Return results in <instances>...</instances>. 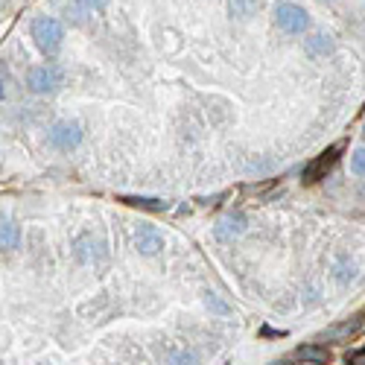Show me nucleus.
Masks as SVG:
<instances>
[{
	"label": "nucleus",
	"mask_w": 365,
	"mask_h": 365,
	"mask_svg": "<svg viewBox=\"0 0 365 365\" xmlns=\"http://www.w3.org/2000/svg\"><path fill=\"white\" fill-rule=\"evenodd\" d=\"M30 33H33L35 47L41 53H47V56H56V53L62 50V44H65V26H62V21H56L50 15L35 18Z\"/></svg>",
	"instance_id": "nucleus-1"
},
{
	"label": "nucleus",
	"mask_w": 365,
	"mask_h": 365,
	"mask_svg": "<svg viewBox=\"0 0 365 365\" xmlns=\"http://www.w3.org/2000/svg\"><path fill=\"white\" fill-rule=\"evenodd\" d=\"M62 70L56 65H35L26 74V85H30L33 94H56L62 88Z\"/></svg>",
	"instance_id": "nucleus-2"
},
{
	"label": "nucleus",
	"mask_w": 365,
	"mask_h": 365,
	"mask_svg": "<svg viewBox=\"0 0 365 365\" xmlns=\"http://www.w3.org/2000/svg\"><path fill=\"white\" fill-rule=\"evenodd\" d=\"M275 24L289 35H298L310 30V15L307 9H301L298 3H278L275 9Z\"/></svg>",
	"instance_id": "nucleus-3"
},
{
	"label": "nucleus",
	"mask_w": 365,
	"mask_h": 365,
	"mask_svg": "<svg viewBox=\"0 0 365 365\" xmlns=\"http://www.w3.org/2000/svg\"><path fill=\"white\" fill-rule=\"evenodd\" d=\"M47 140H50L53 149L70 152V149H76L82 144V126L76 120H62L47 132Z\"/></svg>",
	"instance_id": "nucleus-4"
},
{
	"label": "nucleus",
	"mask_w": 365,
	"mask_h": 365,
	"mask_svg": "<svg viewBox=\"0 0 365 365\" xmlns=\"http://www.w3.org/2000/svg\"><path fill=\"white\" fill-rule=\"evenodd\" d=\"M135 248L144 257H155L164 251V234L155 226H137L135 231Z\"/></svg>",
	"instance_id": "nucleus-5"
},
{
	"label": "nucleus",
	"mask_w": 365,
	"mask_h": 365,
	"mask_svg": "<svg viewBox=\"0 0 365 365\" xmlns=\"http://www.w3.org/2000/svg\"><path fill=\"white\" fill-rule=\"evenodd\" d=\"M336 152H339V146H330V149L321 152V155L304 170V181H319V178H325V173L330 170L333 161H336Z\"/></svg>",
	"instance_id": "nucleus-6"
},
{
	"label": "nucleus",
	"mask_w": 365,
	"mask_h": 365,
	"mask_svg": "<svg viewBox=\"0 0 365 365\" xmlns=\"http://www.w3.org/2000/svg\"><path fill=\"white\" fill-rule=\"evenodd\" d=\"M96 248H100V243H96L91 234H82L79 240H76V257H79V263H94Z\"/></svg>",
	"instance_id": "nucleus-7"
},
{
	"label": "nucleus",
	"mask_w": 365,
	"mask_h": 365,
	"mask_svg": "<svg viewBox=\"0 0 365 365\" xmlns=\"http://www.w3.org/2000/svg\"><path fill=\"white\" fill-rule=\"evenodd\" d=\"M18 246V226L15 222H0V248Z\"/></svg>",
	"instance_id": "nucleus-8"
},
{
	"label": "nucleus",
	"mask_w": 365,
	"mask_h": 365,
	"mask_svg": "<svg viewBox=\"0 0 365 365\" xmlns=\"http://www.w3.org/2000/svg\"><path fill=\"white\" fill-rule=\"evenodd\" d=\"M296 357L304 359V362H328V350H321L316 345H304L296 350Z\"/></svg>",
	"instance_id": "nucleus-9"
},
{
	"label": "nucleus",
	"mask_w": 365,
	"mask_h": 365,
	"mask_svg": "<svg viewBox=\"0 0 365 365\" xmlns=\"http://www.w3.org/2000/svg\"><path fill=\"white\" fill-rule=\"evenodd\" d=\"M240 231H243V217H226L217 228L219 237H231V234H240Z\"/></svg>",
	"instance_id": "nucleus-10"
},
{
	"label": "nucleus",
	"mask_w": 365,
	"mask_h": 365,
	"mask_svg": "<svg viewBox=\"0 0 365 365\" xmlns=\"http://www.w3.org/2000/svg\"><path fill=\"white\" fill-rule=\"evenodd\" d=\"M307 47H310V53L313 56H328L330 50H333V41H330V35H313L310 38V44H307Z\"/></svg>",
	"instance_id": "nucleus-11"
},
{
	"label": "nucleus",
	"mask_w": 365,
	"mask_h": 365,
	"mask_svg": "<svg viewBox=\"0 0 365 365\" xmlns=\"http://www.w3.org/2000/svg\"><path fill=\"white\" fill-rule=\"evenodd\" d=\"M260 6V0H231V12L237 18H248Z\"/></svg>",
	"instance_id": "nucleus-12"
},
{
	"label": "nucleus",
	"mask_w": 365,
	"mask_h": 365,
	"mask_svg": "<svg viewBox=\"0 0 365 365\" xmlns=\"http://www.w3.org/2000/svg\"><path fill=\"white\" fill-rule=\"evenodd\" d=\"M123 202H129L135 207H146V210H167V202H161V199H137V196H126Z\"/></svg>",
	"instance_id": "nucleus-13"
},
{
	"label": "nucleus",
	"mask_w": 365,
	"mask_h": 365,
	"mask_svg": "<svg viewBox=\"0 0 365 365\" xmlns=\"http://www.w3.org/2000/svg\"><path fill=\"white\" fill-rule=\"evenodd\" d=\"M65 12H67V18L74 21V24H82V21H85V15H88V6H85V0H82V3H76V0H74V3L65 6Z\"/></svg>",
	"instance_id": "nucleus-14"
},
{
	"label": "nucleus",
	"mask_w": 365,
	"mask_h": 365,
	"mask_svg": "<svg viewBox=\"0 0 365 365\" xmlns=\"http://www.w3.org/2000/svg\"><path fill=\"white\" fill-rule=\"evenodd\" d=\"M350 170L357 176H365V146H359L354 155H350Z\"/></svg>",
	"instance_id": "nucleus-15"
},
{
	"label": "nucleus",
	"mask_w": 365,
	"mask_h": 365,
	"mask_svg": "<svg viewBox=\"0 0 365 365\" xmlns=\"http://www.w3.org/2000/svg\"><path fill=\"white\" fill-rule=\"evenodd\" d=\"M176 365H196V357H193V354H185V350H181V354L176 357Z\"/></svg>",
	"instance_id": "nucleus-16"
},
{
	"label": "nucleus",
	"mask_w": 365,
	"mask_h": 365,
	"mask_svg": "<svg viewBox=\"0 0 365 365\" xmlns=\"http://www.w3.org/2000/svg\"><path fill=\"white\" fill-rule=\"evenodd\" d=\"M85 6H88V9H96V12H100V9H105V6H108V0H85Z\"/></svg>",
	"instance_id": "nucleus-17"
},
{
	"label": "nucleus",
	"mask_w": 365,
	"mask_h": 365,
	"mask_svg": "<svg viewBox=\"0 0 365 365\" xmlns=\"http://www.w3.org/2000/svg\"><path fill=\"white\" fill-rule=\"evenodd\" d=\"M350 365H365V354H354L350 357Z\"/></svg>",
	"instance_id": "nucleus-18"
},
{
	"label": "nucleus",
	"mask_w": 365,
	"mask_h": 365,
	"mask_svg": "<svg viewBox=\"0 0 365 365\" xmlns=\"http://www.w3.org/2000/svg\"><path fill=\"white\" fill-rule=\"evenodd\" d=\"M263 336H287L284 330H269V328H263Z\"/></svg>",
	"instance_id": "nucleus-19"
},
{
	"label": "nucleus",
	"mask_w": 365,
	"mask_h": 365,
	"mask_svg": "<svg viewBox=\"0 0 365 365\" xmlns=\"http://www.w3.org/2000/svg\"><path fill=\"white\" fill-rule=\"evenodd\" d=\"M272 365H287V362H272Z\"/></svg>",
	"instance_id": "nucleus-20"
},
{
	"label": "nucleus",
	"mask_w": 365,
	"mask_h": 365,
	"mask_svg": "<svg viewBox=\"0 0 365 365\" xmlns=\"http://www.w3.org/2000/svg\"><path fill=\"white\" fill-rule=\"evenodd\" d=\"M0 96H3V85H0Z\"/></svg>",
	"instance_id": "nucleus-21"
},
{
	"label": "nucleus",
	"mask_w": 365,
	"mask_h": 365,
	"mask_svg": "<svg viewBox=\"0 0 365 365\" xmlns=\"http://www.w3.org/2000/svg\"><path fill=\"white\" fill-rule=\"evenodd\" d=\"M362 135H365V123H362Z\"/></svg>",
	"instance_id": "nucleus-22"
},
{
	"label": "nucleus",
	"mask_w": 365,
	"mask_h": 365,
	"mask_svg": "<svg viewBox=\"0 0 365 365\" xmlns=\"http://www.w3.org/2000/svg\"><path fill=\"white\" fill-rule=\"evenodd\" d=\"M38 365H50V362H38Z\"/></svg>",
	"instance_id": "nucleus-23"
}]
</instances>
